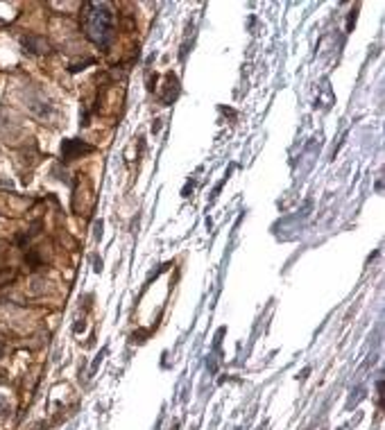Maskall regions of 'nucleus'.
Masks as SVG:
<instances>
[{"mask_svg":"<svg viewBox=\"0 0 385 430\" xmlns=\"http://www.w3.org/2000/svg\"><path fill=\"white\" fill-rule=\"evenodd\" d=\"M20 43H23L25 52H32V54L48 52V43H45L41 36H23V39H20Z\"/></svg>","mask_w":385,"mask_h":430,"instance_id":"7ed1b4c3","label":"nucleus"},{"mask_svg":"<svg viewBox=\"0 0 385 430\" xmlns=\"http://www.w3.org/2000/svg\"><path fill=\"white\" fill-rule=\"evenodd\" d=\"M82 152H91L89 145H84V143L79 141H64V145H61V157H64V161H73L77 154H82Z\"/></svg>","mask_w":385,"mask_h":430,"instance_id":"f03ea898","label":"nucleus"},{"mask_svg":"<svg viewBox=\"0 0 385 430\" xmlns=\"http://www.w3.org/2000/svg\"><path fill=\"white\" fill-rule=\"evenodd\" d=\"M82 27L95 45L109 48V43L114 39V11L107 5L86 2L84 11H82Z\"/></svg>","mask_w":385,"mask_h":430,"instance_id":"f257e3e1","label":"nucleus"}]
</instances>
